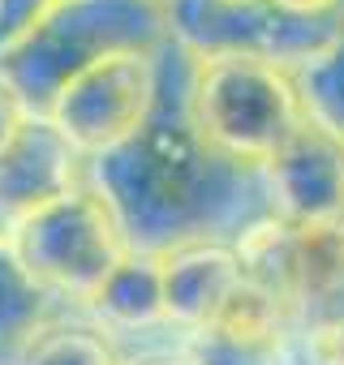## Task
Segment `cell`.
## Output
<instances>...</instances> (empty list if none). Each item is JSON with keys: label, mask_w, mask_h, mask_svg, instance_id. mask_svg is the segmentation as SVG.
Masks as SVG:
<instances>
[{"label": "cell", "mask_w": 344, "mask_h": 365, "mask_svg": "<svg viewBox=\"0 0 344 365\" xmlns=\"http://www.w3.org/2000/svg\"><path fill=\"white\" fill-rule=\"evenodd\" d=\"M168 31L163 0H48L0 43V69L22 99L48 103L65 78L108 52H151Z\"/></svg>", "instance_id": "1"}, {"label": "cell", "mask_w": 344, "mask_h": 365, "mask_svg": "<svg viewBox=\"0 0 344 365\" xmlns=\"http://www.w3.org/2000/svg\"><path fill=\"white\" fill-rule=\"evenodd\" d=\"M5 250L39 292L78 305H95L103 284L133 254L125 224L103 190L82 185H69L48 202L18 211L9 220Z\"/></svg>", "instance_id": "2"}, {"label": "cell", "mask_w": 344, "mask_h": 365, "mask_svg": "<svg viewBox=\"0 0 344 365\" xmlns=\"http://www.w3.org/2000/svg\"><path fill=\"white\" fill-rule=\"evenodd\" d=\"M190 116L211 155L263 168L305 120V99L288 65L258 52H228L198 61Z\"/></svg>", "instance_id": "3"}, {"label": "cell", "mask_w": 344, "mask_h": 365, "mask_svg": "<svg viewBox=\"0 0 344 365\" xmlns=\"http://www.w3.org/2000/svg\"><path fill=\"white\" fill-rule=\"evenodd\" d=\"M216 159L220 155L203 146L194 125H146L133 142L99 159V190L125 228L172 232L198 211L203 180Z\"/></svg>", "instance_id": "4"}, {"label": "cell", "mask_w": 344, "mask_h": 365, "mask_svg": "<svg viewBox=\"0 0 344 365\" xmlns=\"http://www.w3.org/2000/svg\"><path fill=\"white\" fill-rule=\"evenodd\" d=\"M155 95L159 69L151 52H108L56 86V95L44 103V120L74 155L103 159L151 125Z\"/></svg>", "instance_id": "5"}, {"label": "cell", "mask_w": 344, "mask_h": 365, "mask_svg": "<svg viewBox=\"0 0 344 365\" xmlns=\"http://www.w3.org/2000/svg\"><path fill=\"white\" fill-rule=\"evenodd\" d=\"M275 215L288 224L344 220V138L305 112L293 138L263 163Z\"/></svg>", "instance_id": "6"}, {"label": "cell", "mask_w": 344, "mask_h": 365, "mask_svg": "<svg viewBox=\"0 0 344 365\" xmlns=\"http://www.w3.org/2000/svg\"><path fill=\"white\" fill-rule=\"evenodd\" d=\"M159 258V297H163V318L181 322L194 331H211L233 292L246 284V271L233 250L190 241L172 245Z\"/></svg>", "instance_id": "7"}, {"label": "cell", "mask_w": 344, "mask_h": 365, "mask_svg": "<svg viewBox=\"0 0 344 365\" xmlns=\"http://www.w3.org/2000/svg\"><path fill=\"white\" fill-rule=\"evenodd\" d=\"M74 185V150L48 120H26L0 155V207L9 215L39 207Z\"/></svg>", "instance_id": "8"}, {"label": "cell", "mask_w": 344, "mask_h": 365, "mask_svg": "<svg viewBox=\"0 0 344 365\" xmlns=\"http://www.w3.org/2000/svg\"><path fill=\"white\" fill-rule=\"evenodd\" d=\"M95 309L116 322V327H146L163 318V297H159V258L155 254H129L121 271L103 284Z\"/></svg>", "instance_id": "9"}, {"label": "cell", "mask_w": 344, "mask_h": 365, "mask_svg": "<svg viewBox=\"0 0 344 365\" xmlns=\"http://www.w3.org/2000/svg\"><path fill=\"white\" fill-rule=\"evenodd\" d=\"M297 86H301V99H305V112L314 120H323L331 133L344 138V31L335 35V43L323 56H314L301 69Z\"/></svg>", "instance_id": "10"}, {"label": "cell", "mask_w": 344, "mask_h": 365, "mask_svg": "<svg viewBox=\"0 0 344 365\" xmlns=\"http://www.w3.org/2000/svg\"><path fill=\"white\" fill-rule=\"evenodd\" d=\"M22 365H121V356L95 331L56 327V331H44L39 339L31 335V348H26Z\"/></svg>", "instance_id": "11"}, {"label": "cell", "mask_w": 344, "mask_h": 365, "mask_svg": "<svg viewBox=\"0 0 344 365\" xmlns=\"http://www.w3.org/2000/svg\"><path fill=\"white\" fill-rule=\"evenodd\" d=\"M39 288L22 275L14 254L0 245V335H22L39 314Z\"/></svg>", "instance_id": "12"}, {"label": "cell", "mask_w": 344, "mask_h": 365, "mask_svg": "<svg viewBox=\"0 0 344 365\" xmlns=\"http://www.w3.org/2000/svg\"><path fill=\"white\" fill-rule=\"evenodd\" d=\"M305 356L310 365H344V314L305 327Z\"/></svg>", "instance_id": "13"}, {"label": "cell", "mask_w": 344, "mask_h": 365, "mask_svg": "<svg viewBox=\"0 0 344 365\" xmlns=\"http://www.w3.org/2000/svg\"><path fill=\"white\" fill-rule=\"evenodd\" d=\"M31 120V112H26V99L18 95V86L5 78V69H0V155L9 150V142L22 133V125Z\"/></svg>", "instance_id": "14"}, {"label": "cell", "mask_w": 344, "mask_h": 365, "mask_svg": "<svg viewBox=\"0 0 344 365\" xmlns=\"http://www.w3.org/2000/svg\"><path fill=\"white\" fill-rule=\"evenodd\" d=\"M267 5L280 18H293V22H331V18H344V0H267Z\"/></svg>", "instance_id": "15"}, {"label": "cell", "mask_w": 344, "mask_h": 365, "mask_svg": "<svg viewBox=\"0 0 344 365\" xmlns=\"http://www.w3.org/2000/svg\"><path fill=\"white\" fill-rule=\"evenodd\" d=\"M44 5L48 0H0V43H5L9 35H18Z\"/></svg>", "instance_id": "16"}, {"label": "cell", "mask_w": 344, "mask_h": 365, "mask_svg": "<svg viewBox=\"0 0 344 365\" xmlns=\"http://www.w3.org/2000/svg\"><path fill=\"white\" fill-rule=\"evenodd\" d=\"M133 365H207V361L186 356V352H159V356H142V361H133Z\"/></svg>", "instance_id": "17"}, {"label": "cell", "mask_w": 344, "mask_h": 365, "mask_svg": "<svg viewBox=\"0 0 344 365\" xmlns=\"http://www.w3.org/2000/svg\"><path fill=\"white\" fill-rule=\"evenodd\" d=\"M9 220H14V215L0 207V245H5V237H9Z\"/></svg>", "instance_id": "18"}]
</instances>
